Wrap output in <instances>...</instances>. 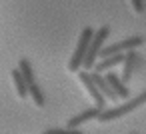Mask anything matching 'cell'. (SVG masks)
Returning a JSON list of instances; mask_svg holds the SVG:
<instances>
[{
  "instance_id": "6",
  "label": "cell",
  "mask_w": 146,
  "mask_h": 134,
  "mask_svg": "<svg viewBox=\"0 0 146 134\" xmlns=\"http://www.w3.org/2000/svg\"><path fill=\"white\" fill-rule=\"evenodd\" d=\"M102 112H104V110H102V108H98V106L86 108V110H82L80 114L72 116V118L68 120L66 128H74V130H78V126H80V124H84V122H88V120H92V118H98Z\"/></svg>"
},
{
  "instance_id": "13",
  "label": "cell",
  "mask_w": 146,
  "mask_h": 134,
  "mask_svg": "<svg viewBox=\"0 0 146 134\" xmlns=\"http://www.w3.org/2000/svg\"><path fill=\"white\" fill-rule=\"evenodd\" d=\"M28 94L32 96V102L36 104V106H44V94H42V90H40V86L34 82V84H30L28 86Z\"/></svg>"
},
{
  "instance_id": "1",
  "label": "cell",
  "mask_w": 146,
  "mask_h": 134,
  "mask_svg": "<svg viewBox=\"0 0 146 134\" xmlns=\"http://www.w3.org/2000/svg\"><path fill=\"white\" fill-rule=\"evenodd\" d=\"M94 34H96V32H94L90 26H86V28L80 32L76 50H74V54L70 56V62H68V70H70V72H78L80 66H84V60H86V56H88V48H90V44H92V40H94Z\"/></svg>"
},
{
  "instance_id": "15",
  "label": "cell",
  "mask_w": 146,
  "mask_h": 134,
  "mask_svg": "<svg viewBox=\"0 0 146 134\" xmlns=\"http://www.w3.org/2000/svg\"><path fill=\"white\" fill-rule=\"evenodd\" d=\"M128 2H130V6H132V10H134L136 14L144 12V8H146V4H144V0H128Z\"/></svg>"
},
{
  "instance_id": "14",
  "label": "cell",
  "mask_w": 146,
  "mask_h": 134,
  "mask_svg": "<svg viewBox=\"0 0 146 134\" xmlns=\"http://www.w3.org/2000/svg\"><path fill=\"white\" fill-rule=\"evenodd\" d=\"M42 134H82V132L80 130H74V128H48Z\"/></svg>"
},
{
  "instance_id": "16",
  "label": "cell",
  "mask_w": 146,
  "mask_h": 134,
  "mask_svg": "<svg viewBox=\"0 0 146 134\" xmlns=\"http://www.w3.org/2000/svg\"><path fill=\"white\" fill-rule=\"evenodd\" d=\"M132 134H136V132H132Z\"/></svg>"
},
{
  "instance_id": "4",
  "label": "cell",
  "mask_w": 146,
  "mask_h": 134,
  "mask_svg": "<svg viewBox=\"0 0 146 134\" xmlns=\"http://www.w3.org/2000/svg\"><path fill=\"white\" fill-rule=\"evenodd\" d=\"M142 42H144L142 36H130V38H126V40H120V42H116V44H112V46L102 48L100 58L104 60V58H110V56H116V54H122V52H132V50H134L136 46H140Z\"/></svg>"
},
{
  "instance_id": "7",
  "label": "cell",
  "mask_w": 146,
  "mask_h": 134,
  "mask_svg": "<svg viewBox=\"0 0 146 134\" xmlns=\"http://www.w3.org/2000/svg\"><path fill=\"white\" fill-rule=\"evenodd\" d=\"M92 80H94V84L98 86V90L106 96V100H112V102H116L120 96L114 92V88L110 86V82L106 80V76H100L98 72H92Z\"/></svg>"
},
{
  "instance_id": "11",
  "label": "cell",
  "mask_w": 146,
  "mask_h": 134,
  "mask_svg": "<svg viewBox=\"0 0 146 134\" xmlns=\"http://www.w3.org/2000/svg\"><path fill=\"white\" fill-rule=\"evenodd\" d=\"M12 82H14V88L18 92L20 98L28 96V82L24 80V76L20 74V70H12Z\"/></svg>"
},
{
  "instance_id": "8",
  "label": "cell",
  "mask_w": 146,
  "mask_h": 134,
  "mask_svg": "<svg viewBox=\"0 0 146 134\" xmlns=\"http://www.w3.org/2000/svg\"><path fill=\"white\" fill-rule=\"evenodd\" d=\"M106 80L110 82V86L114 88V92H116L120 98H126V100H128V94H130V92H128V88H126V84L122 82L120 76H116V74L110 72V74H106Z\"/></svg>"
},
{
  "instance_id": "9",
  "label": "cell",
  "mask_w": 146,
  "mask_h": 134,
  "mask_svg": "<svg viewBox=\"0 0 146 134\" xmlns=\"http://www.w3.org/2000/svg\"><path fill=\"white\" fill-rule=\"evenodd\" d=\"M124 58H126V54H116V56H110V58H104V60H100L96 66H94V72H104V70H110V68H114L116 64H120V62H124Z\"/></svg>"
},
{
  "instance_id": "10",
  "label": "cell",
  "mask_w": 146,
  "mask_h": 134,
  "mask_svg": "<svg viewBox=\"0 0 146 134\" xmlns=\"http://www.w3.org/2000/svg\"><path fill=\"white\" fill-rule=\"evenodd\" d=\"M136 60H138V56L134 54V50L126 54V58H124V62H122V64H124V68H122V76H120L124 84H126V82L130 80V76H132V68H134Z\"/></svg>"
},
{
  "instance_id": "5",
  "label": "cell",
  "mask_w": 146,
  "mask_h": 134,
  "mask_svg": "<svg viewBox=\"0 0 146 134\" xmlns=\"http://www.w3.org/2000/svg\"><path fill=\"white\" fill-rule=\"evenodd\" d=\"M78 80H80V84L86 88V92L90 94V98L94 100V104L98 106V108H102L104 110V106H106V96L98 90V86L94 84V80H92V74L90 72H86V70H82V72H78Z\"/></svg>"
},
{
  "instance_id": "2",
  "label": "cell",
  "mask_w": 146,
  "mask_h": 134,
  "mask_svg": "<svg viewBox=\"0 0 146 134\" xmlns=\"http://www.w3.org/2000/svg\"><path fill=\"white\" fill-rule=\"evenodd\" d=\"M144 102H146V92L138 94L136 98H130V100H126L124 104H120V106H116V108L104 110V112L98 116V120H100V122H110V120H116V118H120V116H124V114L132 112L134 108H138V106H140V104H144Z\"/></svg>"
},
{
  "instance_id": "12",
  "label": "cell",
  "mask_w": 146,
  "mask_h": 134,
  "mask_svg": "<svg viewBox=\"0 0 146 134\" xmlns=\"http://www.w3.org/2000/svg\"><path fill=\"white\" fill-rule=\"evenodd\" d=\"M18 70H20V74L24 76V80L28 82V86L34 84V72H32V66H30V62H28L26 58H22V60L18 62Z\"/></svg>"
},
{
  "instance_id": "3",
  "label": "cell",
  "mask_w": 146,
  "mask_h": 134,
  "mask_svg": "<svg viewBox=\"0 0 146 134\" xmlns=\"http://www.w3.org/2000/svg\"><path fill=\"white\" fill-rule=\"evenodd\" d=\"M108 34H110V26H102V28L96 30L94 40H92V44H90V48H88V56H86L84 66H82L86 72L92 70V68L96 66V56H100V52H102V44H104V40L108 38Z\"/></svg>"
}]
</instances>
